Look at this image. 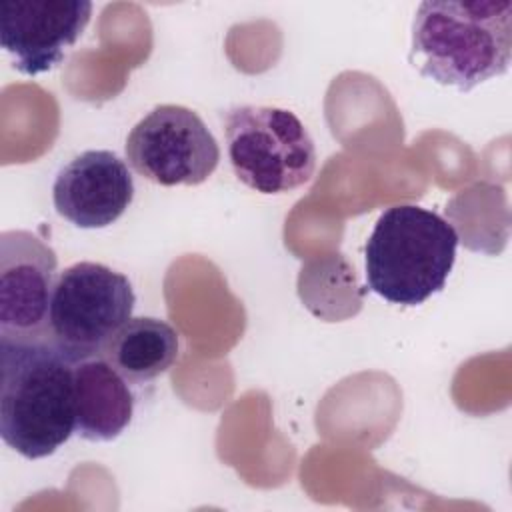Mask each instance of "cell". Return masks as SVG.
I'll list each match as a JSON object with an SVG mask.
<instances>
[{
    "label": "cell",
    "instance_id": "6da1fadb",
    "mask_svg": "<svg viewBox=\"0 0 512 512\" xmlns=\"http://www.w3.org/2000/svg\"><path fill=\"white\" fill-rule=\"evenodd\" d=\"M510 0H426L412 22L408 62L420 76L470 92L508 72Z\"/></svg>",
    "mask_w": 512,
    "mask_h": 512
},
{
    "label": "cell",
    "instance_id": "7a4b0ae2",
    "mask_svg": "<svg viewBox=\"0 0 512 512\" xmlns=\"http://www.w3.org/2000/svg\"><path fill=\"white\" fill-rule=\"evenodd\" d=\"M76 426L74 362L50 340H0V436L28 460L54 454Z\"/></svg>",
    "mask_w": 512,
    "mask_h": 512
},
{
    "label": "cell",
    "instance_id": "3957f363",
    "mask_svg": "<svg viewBox=\"0 0 512 512\" xmlns=\"http://www.w3.org/2000/svg\"><path fill=\"white\" fill-rule=\"evenodd\" d=\"M456 248L458 234L440 214L416 204L390 206L366 240L368 288L392 304L418 306L444 288Z\"/></svg>",
    "mask_w": 512,
    "mask_h": 512
},
{
    "label": "cell",
    "instance_id": "277c9868",
    "mask_svg": "<svg viewBox=\"0 0 512 512\" xmlns=\"http://www.w3.org/2000/svg\"><path fill=\"white\" fill-rule=\"evenodd\" d=\"M224 132L236 178L260 194L292 192L314 174V140L286 108L236 106L224 118Z\"/></svg>",
    "mask_w": 512,
    "mask_h": 512
},
{
    "label": "cell",
    "instance_id": "5b68a950",
    "mask_svg": "<svg viewBox=\"0 0 512 512\" xmlns=\"http://www.w3.org/2000/svg\"><path fill=\"white\" fill-rule=\"evenodd\" d=\"M130 280L100 262H76L56 276L50 300V342L70 360L102 356L112 336L132 318Z\"/></svg>",
    "mask_w": 512,
    "mask_h": 512
},
{
    "label": "cell",
    "instance_id": "8992f818",
    "mask_svg": "<svg viewBox=\"0 0 512 512\" xmlns=\"http://www.w3.org/2000/svg\"><path fill=\"white\" fill-rule=\"evenodd\" d=\"M126 160L158 186H198L216 170L220 148L194 110L160 104L130 130Z\"/></svg>",
    "mask_w": 512,
    "mask_h": 512
},
{
    "label": "cell",
    "instance_id": "52a82bcc",
    "mask_svg": "<svg viewBox=\"0 0 512 512\" xmlns=\"http://www.w3.org/2000/svg\"><path fill=\"white\" fill-rule=\"evenodd\" d=\"M56 252L30 230L0 234V340H50Z\"/></svg>",
    "mask_w": 512,
    "mask_h": 512
},
{
    "label": "cell",
    "instance_id": "ba28073f",
    "mask_svg": "<svg viewBox=\"0 0 512 512\" xmlns=\"http://www.w3.org/2000/svg\"><path fill=\"white\" fill-rule=\"evenodd\" d=\"M92 16L88 0H10L0 4V42L18 72L52 70Z\"/></svg>",
    "mask_w": 512,
    "mask_h": 512
},
{
    "label": "cell",
    "instance_id": "9c48e42d",
    "mask_svg": "<svg viewBox=\"0 0 512 512\" xmlns=\"http://www.w3.org/2000/svg\"><path fill=\"white\" fill-rule=\"evenodd\" d=\"M134 200L128 164L110 150H86L60 168L52 202L64 220L78 228L114 224Z\"/></svg>",
    "mask_w": 512,
    "mask_h": 512
},
{
    "label": "cell",
    "instance_id": "30bf717a",
    "mask_svg": "<svg viewBox=\"0 0 512 512\" xmlns=\"http://www.w3.org/2000/svg\"><path fill=\"white\" fill-rule=\"evenodd\" d=\"M74 412V434L88 442H110L128 428L134 396L104 356L74 362Z\"/></svg>",
    "mask_w": 512,
    "mask_h": 512
},
{
    "label": "cell",
    "instance_id": "8fae6325",
    "mask_svg": "<svg viewBox=\"0 0 512 512\" xmlns=\"http://www.w3.org/2000/svg\"><path fill=\"white\" fill-rule=\"evenodd\" d=\"M178 332L152 316L130 318L106 344L102 356L130 384L162 376L178 358Z\"/></svg>",
    "mask_w": 512,
    "mask_h": 512
}]
</instances>
